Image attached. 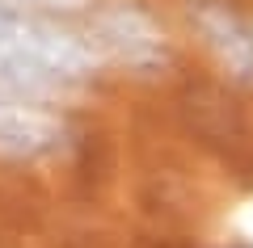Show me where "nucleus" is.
<instances>
[{"instance_id":"obj_6","label":"nucleus","mask_w":253,"mask_h":248,"mask_svg":"<svg viewBox=\"0 0 253 248\" xmlns=\"http://www.w3.org/2000/svg\"><path fill=\"white\" fill-rule=\"evenodd\" d=\"M13 4H30V9H42V13H81L89 0H13Z\"/></svg>"},{"instance_id":"obj_1","label":"nucleus","mask_w":253,"mask_h":248,"mask_svg":"<svg viewBox=\"0 0 253 248\" xmlns=\"http://www.w3.org/2000/svg\"><path fill=\"white\" fill-rule=\"evenodd\" d=\"M0 51L30 68L51 93L81 84L97 71V46L84 42L76 30L59 26V13H42L13 0H0Z\"/></svg>"},{"instance_id":"obj_2","label":"nucleus","mask_w":253,"mask_h":248,"mask_svg":"<svg viewBox=\"0 0 253 248\" xmlns=\"http://www.w3.org/2000/svg\"><path fill=\"white\" fill-rule=\"evenodd\" d=\"M93 38H97V46L114 63L139 71V76H152V71H161L169 63V38H165V30L139 4H131V0L101 4L93 13Z\"/></svg>"},{"instance_id":"obj_5","label":"nucleus","mask_w":253,"mask_h":248,"mask_svg":"<svg viewBox=\"0 0 253 248\" xmlns=\"http://www.w3.org/2000/svg\"><path fill=\"white\" fill-rule=\"evenodd\" d=\"M190 21L211 46V55L228 68V76L253 80V26H245L224 0H194Z\"/></svg>"},{"instance_id":"obj_4","label":"nucleus","mask_w":253,"mask_h":248,"mask_svg":"<svg viewBox=\"0 0 253 248\" xmlns=\"http://www.w3.org/2000/svg\"><path fill=\"white\" fill-rule=\"evenodd\" d=\"M68 139L59 114L42 109L34 97L0 89V156L4 160H42L55 156Z\"/></svg>"},{"instance_id":"obj_3","label":"nucleus","mask_w":253,"mask_h":248,"mask_svg":"<svg viewBox=\"0 0 253 248\" xmlns=\"http://www.w3.org/2000/svg\"><path fill=\"white\" fill-rule=\"evenodd\" d=\"M181 114H186V126L207 143L211 151L236 164L241 169L245 156H253V135H249V122L245 114L236 109V101L228 93H219L215 84H199V89H186L181 97Z\"/></svg>"}]
</instances>
